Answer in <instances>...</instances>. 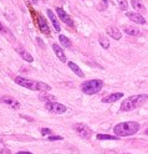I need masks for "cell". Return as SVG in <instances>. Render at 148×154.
<instances>
[{
    "mask_svg": "<svg viewBox=\"0 0 148 154\" xmlns=\"http://www.w3.org/2000/svg\"><path fill=\"white\" fill-rule=\"evenodd\" d=\"M16 154H33V153H30V152H19Z\"/></svg>",
    "mask_w": 148,
    "mask_h": 154,
    "instance_id": "28",
    "label": "cell"
},
{
    "mask_svg": "<svg viewBox=\"0 0 148 154\" xmlns=\"http://www.w3.org/2000/svg\"><path fill=\"white\" fill-rule=\"evenodd\" d=\"M49 140H62L64 138L60 137V136H51V137H47Z\"/></svg>",
    "mask_w": 148,
    "mask_h": 154,
    "instance_id": "24",
    "label": "cell"
},
{
    "mask_svg": "<svg viewBox=\"0 0 148 154\" xmlns=\"http://www.w3.org/2000/svg\"><path fill=\"white\" fill-rule=\"evenodd\" d=\"M74 129L77 132V134L81 138L90 139L92 137V129L88 127L87 124H85V123H76L74 126Z\"/></svg>",
    "mask_w": 148,
    "mask_h": 154,
    "instance_id": "5",
    "label": "cell"
},
{
    "mask_svg": "<svg viewBox=\"0 0 148 154\" xmlns=\"http://www.w3.org/2000/svg\"><path fill=\"white\" fill-rule=\"evenodd\" d=\"M123 154H131V153H123Z\"/></svg>",
    "mask_w": 148,
    "mask_h": 154,
    "instance_id": "30",
    "label": "cell"
},
{
    "mask_svg": "<svg viewBox=\"0 0 148 154\" xmlns=\"http://www.w3.org/2000/svg\"><path fill=\"white\" fill-rule=\"evenodd\" d=\"M56 14H57V16H58V17H60V20H61L62 23H65L66 25L71 26V27H74V26H75V24H74V21H72L71 16L68 15L67 13H65V10H64L62 8H56Z\"/></svg>",
    "mask_w": 148,
    "mask_h": 154,
    "instance_id": "7",
    "label": "cell"
},
{
    "mask_svg": "<svg viewBox=\"0 0 148 154\" xmlns=\"http://www.w3.org/2000/svg\"><path fill=\"white\" fill-rule=\"evenodd\" d=\"M117 4H118V6H120L121 10L127 11V9H128V2L127 0H117Z\"/></svg>",
    "mask_w": 148,
    "mask_h": 154,
    "instance_id": "22",
    "label": "cell"
},
{
    "mask_svg": "<svg viewBox=\"0 0 148 154\" xmlns=\"http://www.w3.org/2000/svg\"><path fill=\"white\" fill-rule=\"evenodd\" d=\"M121 97H123V93L118 92V93H112L110 96H107V97H103L102 98V102L103 103H113V102H117Z\"/></svg>",
    "mask_w": 148,
    "mask_h": 154,
    "instance_id": "14",
    "label": "cell"
},
{
    "mask_svg": "<svg viewBox=\"0 0 148 154\" xmlns=\"http://www.w3.org/2000/svg\"><path fill=\"white\" fill-rule=\"evenodd\" d=\"M123 31L127 35H132V36L140 35V30H138L137 27H133V26H123Z\"/></svg>",
    "mask_w": 148,
    "mask_h": 154,
    "instance_id": "17",
    "label": "cell"
},
{
    "mask_svg": "<svg viewBox=\"0 0 148 154\" xmlns=\"http://www.w3.org/2000/svg\"><path fill=\"white\" fill-rule=\"evenodd\" d=\"M40 100L49 102V101H54L55 97H54V96H51V94H41V96H40Z\"/></svg>",
    "mask_w": 148,
    "mask_h": 154,
    "instance_id": "23",
    "label": "cell"
},
{
    "mask_svg": "<svg viewBox=\"0 0 148 154\" xmlns=\"http://www.w3.org/2000/svg\"><path fill=\"white\" fill-rule=\"evenodd\" d=\"M29 2H30L31 4H34V5H35V4H37V0H29Z\"/></svg>",
    "mask_w": 148,
    "mask_h": 154,
    "instance_id": "29",
    "label": "cell"
},
{
    "mask_svg": "<svg viewBox=\"0 0 148 154\" xmlns=\"http://www.w3.org/2000/svg\"><path fill=\"white\" fill-rule=\"evenodd\" d=\"M98 42H100L101 47H103V49H108V47H110V41H108V37H106L105 35H100V36H98Z\"/></svg>",
    "mask_w": 148,
    "mask_h": 154,
    "instance_id": "19",
    "label": "cell"
},
{
    "mask_svg": "<svg viewBox=\"0 0 148 154\" xmlns=\"http://www.w3.org/2000/svg\"><path fill=\"white\" fill-rule=\"evenodd\" d=\"M41 134H43V136H49V134H51V129L43 128V129H41Z\"/></svg>",
    "mask_w": 148,
    "mask_h": 154,
    "instance_id": "25",
    "label": "cell"
},
{
    "mask_svg": "<svg viewBox=\"0 0 148 154\" xmlns=\"http://www.w3.org/2000/svg\"><path fill=\"white\" fill-rule=\"evenodd\" d=\"M103 87V82L101 80H90V81H85L81 85V90L86 94H96L98 93Z\"/></svg>",
    "mask_w": 148,
    "mask_h": 154,
    "instance_id": "4",
    "label": "cell"
},
{
    "mask_svg": "<svg viewBox=\"0 0 148 154\" xmlns=\"http://www.w3.org/2000/svg\"><path fill=\"white\" fill-rule=\"evenodd\" d=\"M16 52L20 55V57H23V60H25V61H27V62H33L34 61V59H33V56L29 54L24 47H16Z\"/></svg>",
    "mask_w": 148,
    "mask_h": 154,
    "instance_id": "15",
    "label": "cell"
},
{
    "mask_svg": "<svg viewBox=\"0 0 148 154\" xmlns=\"http://www.w3.org/2000/svg\"><path fill=\"white\" fill-rule=\"evenodd\" d=\"M132 6L136 9V10H140V11H144L146 9H144V4L141 2V0H132L131 2Z\"/></svg>",
    "mask_w": 148,
    "mask_h": 154,
    "instance_id": "20",
    "label": "cell"
},
{
    "mask_svg": "<svg viewBox=\"0 0 148 154\" xmlns=\"http://www.w3.org/2000/svg\"><path fill=\"white\" fill-rule=\"evenodd\" d=\"M47 16L50 17V20H51V23L54 25V29L57 32H60L61 31V26H60V24H58V20H57L56 15L52 13V10H50V9H47Z\"/></svg>",
    "mask_w": 148,
    "mask_h": 154,
    "instance_id": "13",
    "label": "cell"
},
{
    "mask_svg": "<svg viewBox=\"0 0 148 154\" xmlns=\"http://www.w3.org/2000/svg\"><path fill=\"white\" fill-rule=\"evenodd\" d=\"M0 101H2L4 104H8V107H10L13 109H17L20 107V103H19L14 97H11V96H3V97H0Z\"/></svg>",
    "mask_w": 148,
    "mask_h": 154,
    "instance_id": "8",
    "label": "cell"
},
{
    "mask_svg": "<svg viewBox=\"0 0 148 154\" xmlns=\"http://www.w3.org/2000/svg\"><path fill=\"white\" fill-rule=\"evenodd\" d=\"M67 66L70 67V69H71V70H72V71H74V72H75V73L78 76V77H85V73L82 72V70H81L80 67H78V66H77L75 62H72V61H68V62H67Z\"/></svg>",
    "mask_w": 148,
    "mask_h": 154,
    "instance_id": "16",
    "label": "cell"
},
{
    "mask_svg": "<svg viewBox=\"0 0 148 154\" xmlns=\"http://www.w3.org/2000/svg\"><path fill=\"white\" fill-rule=\"evenodd\" d=\"M39 26H40V29H41V31L45 34V35H47V36H50L51 35V32H50V27H49V24H47V21L45 20V17L43 16V15H39Z\"/></svg>",
    "mask_w": 148,
    "mask_h": 154,
    "instance_id": "10",
    "label": "cell"
},
{
    "mask_svg": "<svg viewBox=\"0 0 148 154\" xmlns=\"http://www.w3.org/2000/svg\"><path fill=\"white\" fill-rule=\"evenodd\" d=\"M140 128L141 126L137 122H122V123H118L113 128V132L117 137H130L136 134L140 131Z\"/></svg>",
    "mask_w": 148,
    "mask_h": 154,
    "instance_id": "1",
    "label": "cell"
},
{
    "mask_svg": "<svg viewBox=\"0 0 148 154\" xmlns=\"http://www.w3.org/2000/svg\"><path fill=\"white\" fill-rule=\"evenodd\" d=\"M58 40H60V42H61V45L64 47H67V49H71V47H72V42L70 41V38L66 37L65 35H60V36H58Z\"/></svg>",
    "mask_w": 148,
    "mask_h": 154,
    "instance_id": "18",
    "label": "cell"
},
{
    "mask_svg": "<svg viewBox=\"0 0 148 154\" xmlns=\"http://www.w3.org/2000/svg\"><path fill=\"white\" fill-rule=\"evenodd\" d=\"M97 139H107V140H118L120 137H113V136H110V134H97L96 136Z\"/></svg>",
    "mask_w": 148,
    "mask_h": 154,
    "instance_id": "21",
    "label": "cell"
},
{
    "mask_svg": "<svg viewBox=\"0 0 148 154\" xmlns=\"http://www.w3.org/2000/svg\"><path fill=\"white\" fill-rule=\"evenodd\" d=\"M45 107H46V109L49 112L55 113V114H62L67 109L62 103H58V102H46Z\"/></svg>",
    "mask_w": 148,
    "mask_h": 154,
    "instance_id": "6",
    "label": "cell"
},
{
    "mask_svg": "<svg viewBox=\"0 0 148 154\" xmlns=\"http://www.w3.org/2000/svg\"><path fill=\"white\" fill-rule=\"evenodd\" d=\"M126 16L130 19L131 21H133V23H136V24H140V25L146 24V19H144L141 14L132 13V11H127V13H126Z\"/></svg>",
    "mask_w": 148,
    "mask_h": 154,
    "instance_id": "9",
    "label": "cell"
},
{
    "mask_svg": "<svg viewBox=\"0 0 148 154\" xmlns=\"http://www.w3.org/2000/svg\"><path fill=\"white\" fill-rule=\"evenodd\" d=\"M52 50L56 54V56L58 57V60L61 62H66V56H65V52L62 51V47L57 44H52Z\"/></svg>",
    "mask_w": 148,
    "mask_h": 154,
    "instance_id": "11",
    "label": "cell"
},
{
    "mask_svg": "<svg viewBox=\"0 0 148 154\" xmlns=\"http://www.w3.org/2000/svg\"><path fill=\"white\" fill-rule=\"evenodd\" d=\"M107 35L110 36V37H112V38H115V40H120V38L122 37L121 31L118 30L117 27H115V26L107 27Z\"/></svg>",
    "mask_w": 148,
    "mask_h": 154,
    "instance_id": "12",
    "label": "cell"
},
{
    "mask_svg": "<svg viewBox=\"0 0 148 154\" xmlns=\"http://www.w3.org/2000/svg\"><path fill=\"white\" fill-rule=\"evenodd\" d=\"M0 154H11V152L6 148H3V149H0Z\"/></svg>",
    "mask_w": 148,
    "mask_h": 154,
    "instance_id": "26",
    "label": "cell"
},
{
    "mask_svg": "<svg viewBox=\"0 0 148 154\" xmlns=\"http://www.w3.org/2000/svg\"><path fill=\"white\" fill-rule=\"evenodd\" d=\"M147 102V94H136V96H131V97L126 98L122 103H121V111L123 112H130L133 111L138 107H141L142 104H144Z\"/></svg>",
    "mask_w": 148,
    "mask_h": 154,
    "instance_id": "2",
    "label": "cell"
},
{
    "mask_svg": "<svg viewBox=\"0 0 148 154\" xmlns=\"http://www.w3.org/2000/svg\"><path fill=\"white\" fill-rule=\"evenodd\" d=\"M0 31L4 32V34H6V30H5V27H4V25H3L2 23H0Z\"/></svg>",
    "mask_w": 148,
    "mask_h": 154,
    "instance_id": "27",
    "label": "cell"
},
{
    "mask_svg": "<svg viewBox=\"0 0 148 154\" xmlns=\"http://www.w3.org/2000/svg\"><path fill=\"white\" fill-rule=\"evenodd\" d=\"M103 2H105V3H107V0H103Z\"/></svg>",
    "mask_w": 148,
    "mask_h": 154,
    "instance_id": "31",
    "label": "cell"
},
{
    "mask_svg": "<svg viewBox=\"0 0 148 154\" xmlns=\"http://www.w3.org/2000/svg\"><path fill=\"white\" fill-rule=\"evenodd\" d=\"M15 83H17L19 86L21 87H25V88H29V90H33V91H50L51 87L49 86L47 83H44V82H36V81H33V80H27L25 77H15L14 79Z\"/></svg>",
    "mask_w": 148,
    "mask_h": 154,
    "instance_id": "3",
    "label": "cell"
}]
</instances>
